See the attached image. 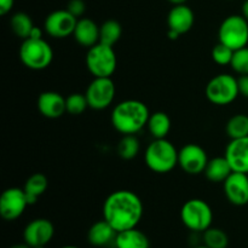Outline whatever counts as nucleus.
I'll return each mask as SVG.
<instances>
[{
    "instance_id": "nucleus-12",
    "label": "nucleus",
    "mask_w": 248,
    "mask_h": 248,
    "mask_svg": "<svg viewBox=\"0 0 248 248\" xmlns=\"http://www.w3.org/2000/svg\"><path fill=\"white\" fill-rule=\"evenodd\" d=\"M78 18L73 16L67 9L56 10L47 15L44 22V29L50 36L55 39H64L73 35Z\"/></svg>"
},
{
    "instance_id": "nucleus-1",
    "label": "nucleus",
    "mask_w": 248,
    "mask_h": 248,
    "mask_svg": "<svg viewBox=\"0 0 248 248\" xmlns=\"http://www.w3.org/2000/svg\"><path fill=\"white\" fill-rule=\"evenodd\" d=\"M103 219L116 232L137 228L143 217V203L137 194L131 190H116L104 200Z\"/></svg>"
},
{
    "instance_id": "nucleus-2",
    "label": "nucleus",
    "mask_w": 248,
    "mask_h": 248,
    "mask_svg": "<svg viewBox=\"0 0 248 248\" xmlns=\"http://www.w3.org/2000/svg\"><path fill=\"white\" fill-rule=\"evenodd\" d=\"M150 111L147 104L138 99H126L114 107L110 115L113 127L121 135H136L145 127Z\"/></svg>"
},
{
    "instance_id": "nucleus-9",
    "label": "nucleus",
    "mask_w": 248,
    "mask_h": 248,
    "mask_svg": "<svg viewBox=\"0 0 248 248\" xmlns=\"http://www.w3.org/2000/svg\"><path fill=\"white\" fill-rule=\"evenodd\" d=\"M116 87L111 78H93L87 86L85 96L90 108L94 110H103L110 107L114 102Z\"/></svg>"
},
{
    "instance_id": "nucleus-33",
    "label": "nucleus",
    "mask_w": 248,
    "mask_h": 248,
    "mask_svg": "<svg viewBox=\"0 0 248 248\" xmlns=\"http://www.w3.org/2000/svg\"><path fill=\"white\" fill-rule=\"evenodd\" d=\"M237 82H239L240 94L245 98H248V75H240V78H237Z\"/></svg>"
},
{
    "instance_id": "nucleus-10",
    "label": "nucleus",
    "mask_w": 248,
    "mask_h": 248,
    "mask_svg": "<svg viewBox=\"0 0 248 248\" xmlns=\"http://www.w3.org/2000/svg\"><path fill=\"white\" fill-rule=\"evenodd\" d=\"M208 160L206 150L195 143H189L178 150V166L188 174L196 176L205 172Z\"/></svg>"
},
{
    "instance_id": "nucleus-23",
    "label": "nucleus",
    "mask_w": 248,
    "mask_h": 248,
    "mask_svg": "<svg viewBox=\"0 0 248 248\" xmlns=\"http://www.w3.org/2000/svg\"><path fill=\"white\" fill-rule=\"evenodd\" d=\"M147 127L154 140L166 138L171 130V119L165 111H155L150 114Z\"/></svg>"
},
{
    "instance_id": "nucleus-7",
    "label": "nucleus",
    "mask_w": 248,
    "mask_h": 248,
    "mask_svg": "<svg viewBox=\"0 0 248 248\" xmlns=\"http://www.w3.org/2000/svg\"><path fill=\"white\" fill-rule=\"evenodd\" d=\"M206 97L215 106H228L240 94L239 82L232 74H218L206 85Z\"/></svg>"
},
{
    "instance_id": "nucleus-11",
    "label": "nucleus",
    "mask_w": 248,
    "mask_h": 248,
    "mask_svg": "<svg viewBox=\"0 0 248 248\" xmlns=\"http://www.w3.org/2000/svg\"><path fill=\"white\" fill-rule=\"evenodd\" d=\"M27 206L29 203L23 189L9 188L0 196V216L7 222L18 219Z\"/></svg>"
},
{
    "instance_id": "nucleus-39",
    "label": "nucleus",
    "mask_w": 248,
    "mask_h": 248,
    "mask_svg": "<svg viewBox=\"0 0 248 248\" xmlns=\"http://www.w3.org/2000/svg\"><path fill=\"white\" fill-rule=\"evenodd\" d=\"M172 5H181V4H186V0H169Z\"/></svg>"
},
{
    "instance_id": "nucleus-5",
    "label": "nucleus",
    "mask_w": 248,
    "mask_h": 248,
    "mask_svg": "<svg viewBox=\"0 0 248 248\" xmlns=\"http://www.w3.org/2000/svg\"><path fill=\"white\" fill-rule=\"evenodd\" d=\"M181 220L191 232L202 234L205 230L212 227L213 211L205 200L191 199L182 206Z\"/></svg>"
},
{
    "instance_id": "nucleus-16",
    "label": "nucleus",
    "mask_w": 248,
    "mask_h": 248,
    "mask_svg": "<svg viewBox=\"0 0 248 248\" xmlns=\"http://www.w3.org/2000/svg\"><path fill=\"white\" fill-rule=\"evenodd\" d=\"M194 22H195L194 11L186 4L173 5L167 16L169 31H176L179 35L188 33L193 28Z\"/></svg>"
},
{
    "instance_id": "nucleus-32",
    "label": "nucleus",
    "mask_w": 248,
    "mask_h": 248,
    "mask_svg": "<svg viewBox=\"0 0 248 248\" xmlns=\"http://www.w3.org/2000/svg\"><path fill=\"white\" fill-rule=\"evenodd\" d=\"M65 9L70 12L74 17H77L78 19L85 14L86 11V4H85L84 0H69V2L67 4Z\"/></svg>"
},
{
    "instance_id": "nucleus-31",
    "label": "nucleus",
    "mask_w": 248,
    "mask_h": 248,
    "mask_svg": "<svg viewBox=\"0 0 248 248\" xmlns=\"http://www.w3.org/2000/svg\"><path fill=\"white\" fill-rule=\"evenodd\" d=\"M234 56V50L222 43H218L212 50V60L219 65H230Z\"/></svg>"
},
{
    "instance_id": "nucleus-20",
    "label": "nucleus",
    "mask_w": 248,
    "mask_h": 248,
    "mask_svg": "<svg viewBox=\"0 0 248 248\" xmlns=\"http://www.w3.org/2000/svg\"><path fill=\"white\" fill-rule=\"evenodd\" d=\"M115 248H150V241L147 235L137 228L119 232L116 234Z\"/></svg>"
},
{
    "instance_id": "nucleus-17",
    "label": "nucleus",
    "mask_w": 248,
    "mask_h": 248,
    "mask_svg": "<svg viewBox=\"0 0 248 248\" xmlns=\"http://www.w3.org/2000/svg\"><path fill=\"white\" fill-rule=\"evenodd\" d=\"M38 109L41 115L47 119L61 118L67 113L65 108V98L61 93L55 91L43 92L38 97Z\"/></svg>"
},
{
    "instance_id": "nucleus-4",
    "label": "nucleus",
    "mask_w": 248,
    "mask_h": 248,
    "mask_svg": "<svg viewBox=\"0 0 248 248\" xmlns=\"http://www.w3.org/2000/svg\"><path fill=\"white\" fill-rule=\"evenodd\" d=\"M19 60L24 67L31 70L46 69L53 60V51L50 44L41 39H24L19 46Z\"/></svg>"
},
{
    "instance_id": "nucleus-22",
    "label": "nucleus",
    "mask_w": 248,
    "mask_h": 248,
    "mask_svg": "<svg viewBox=\"0 0 248 248\" xmlns=\"http://www.w3.org/2000/svg\"><path fill=\"white\" fill-rule=\"evenodd\" d=\"M48 188V181L45 174L34 173L26 181L23 186L29 205H34Z\"/></svg>"
},
{
    "instance_id": "nucleus-29",
    "label": "nucleus",
    "mask_w": 248,
    "mask_h": 248,
    "mask_svg": "<svg viewBox=\"0 0 248 248\" xmlns=\"http://www.w3.org/2000/svg\"><path fill=\"white\" fill-rule=\"evenodd\" d=\"M89 107L85 93H72L65 98V108L70 115H81Z\"/></svg>"
},
{
    "instance_id": "nucleus-6",
    "label": "nucleus",
    "mask_w": 248,
    "mask_h": 248,
    "mask_svg": "<svg viewBox=\"0 0 248 248\" xmlns=\"http://www.w3.org/2000/svg\"><path fill=\"white\" fill-rule=\"evenodd\" d=\"M118 65V58L113 46L96 44L89 48L86 67L93 78H111Z\"/></svg>"
},
{
    "instance_id": "nucleus-14",
    "label": "nucleus",
    "mask_w": 248,
    "mask_h": 248,
    "mask_svg": "<svg viewBox=\"0 0 248 248\" xmlns=\"http://www.w3.org/2000/svg\"><path fill=\"white\" fill-rule=\"evenodd\" d=\"M227 200L234 206H245L248 203V174L232 172L223 183Z\"/></svg>"
},
{
    "instance_id": "nucleus-8",
    "label": "nucleus",
    "mask_w": 248,
    "mask_h": 248,
    "mask_svg": "<svg viewBox=\"0 0 248 248\" xmlns=\"http://www.w3.org/2000/svg\"><path fill=\"white\" fill-rule=\"evenodd\" d=\"M219 43L236 51L248 44V21L242 15L228 16L218 29Z\"/></svg>"
},
{
    "instance_id": "nucleus-15",
    "label": "nucleus",
    "mask_w": 248,
    "mask_h": 248,
    "mask_svg": "<svg viewBox=\"0 0 248 248\" xmlns=\"http://www.w3.org/2000/svg\"><path fill=\"white\" fill-rule=\"evenodd\" d=\"M224 156L229 161L232 171L248 174V137L230 140Z\"/></svg>"
},
{
    "instance_id": "nucleus-42",
    "label": "nucleus",
    "mask_w": 248,
    "mask_h": 248,
    "mask_svg": "<svg viewBox=\"0 0 248 248\" xmlns=\"http://www.w3.org/2000/svg\"><path fill=\"white\" fill-rule=\"evenodd\" d=\"M33 248H46V246H38V247H33Z\"/></svg>"
},
{
    "instance_id": "nucleus-38",
    "label": "nucleus",
    "mask_w": 248,
    "mask_h": 248,
    "mask_svg": "<svg viewBox=\"0 0 248 248\" xmlns=\"http://www.w3.org/2000/svg\"><path fill=\"white\" fill-rule=\"evenodd\" d=\"M169 36H170V39H172V40H176V39H178L179 34H177L176 31H169Z\"/></svg>"
},
{
    "instance_id": "nucleus-21",
    "label": "nucleus",
    "mask_w": 248,
    "mask_h": 248,
    "mask_svg": "<svg viewBox=\"0 0 248 248\" xmlns=\"http://www.w3.org/2000/svg\"><path fill=\"white\" fill-rule=\"evenodd\" d=\"M232 169L225 156H217L208 160L205 169V176L212 183H224L228 177L232 173Z\"/></svg>"
},
{
    "instance_id": "nucleus-35",
    "label": "nucleus",
    "mask_w": 248,
    "mask_h": 248,
    "mask_svg": "<svg viewBox=\"0 0 248 248\" xmlns=\"http://www.w3.org/2000/svg\"><path fill=\"white\" fill-rule=\"evenodd\" d=\"M29 38L31 39H41L43 38V31H41L39 27L34 26V28L31 29V34H29Z\"/></svg>"
},
{
    "instance_id": "nucleus-41",
    "label": "nucleus",
    "mask_w": 248,
    "mask_h": 248,
    "mask_svg": "<svg viewBox=\"0 0 248 248\" xmlns=\"http://www.w3.org/2000/svg\"><path fill=\"white\" fill-rule=\"evenodd\" d=\"M60 248H79V247H77V246H70V245H68V246H62V247H60Z\"/></svg>"
},
{
    "instance_id": "nucleus-24",
    "label": "nucleus",
    "mask_w": 248,
    "mask_h": 248,
    "mask_svg": "<svg viewBox=\"0 0 248 248\" xmlns=\"http://www.w3.org/2000/svg\"><path fill=\"white\" fill-rule=\"evenodd\" d=\"M123 35V27L115 19H108L99 26V43L113 46L120 40Z\"/></svg>"
},
{
    "instance_id": "nucleus-25",
    "label": "nucleus",
    "mask_w": 248,
    "mask_h": 248,
    "mask_svg": "<svg viewBox=\"0 0 248 248\" xmlns=\"http://www.w3.org/2000/svg\"><path fill=\"white\" fill-rule=\"evenodd\" d=\"M227 135L230 140L248 137V115L246 114H236L228 120L225 126Z\"/></svg>"
},
{
    "instance_id": "nucleus-19",
    "label": "nucleus",
    "mask_w": 248,
    "mask_h": 248,
    "mask_svg": "<svg viewBox=\"0 0 248 248\" xmlns=\"http://www.w3.org/2000/svg\"><path fill=\"white\" fill-rule=\"evenodd\" d=\"M118 232L107 220L102 219L93 223L87 232V240L93 247H107L115 241Z\"/></svg>"
},
{
    "instance_id": "nucleus-18",
    "label": "nucleus",
    "mask_w": 248,
    "mask_h": 248,
    "mask_svg": "<svg viewBox=\"0 0 248 248\" xmlns=\"http://www.w3.org/2000/svg\"><path fill=\"white\" fill-rule=\"evenodd\" d=\"M73 36L79 45L90 48L99 43V26L91 18H79Z\"/></svg>"
},
{
    "instance_id": "nucleus-26",
    "label": "nucleus",
    "mask_w": 248,
    "mask_h": 248,
    "mask_svg": "<svg viewBox=\"0 0 248 248\" xmlns=\"http://www.w3.org/2000/svg\"><path fill=\"white\" fill-rule=\"evenodd\" d=\"M10 27L12 31L21 39H28L31 29L34 28V23L31 21V16L27 15L26 12H16L12 15L10 19Z\"/></svg>"
},
{
    "instance_id": "nucleus-27",
    "label": "nucleus",
    "mask_w": 248,
    "mask_h": 248,
    "mask_svg": "<svg viewBox=\"0 0 248 248\" xmlns=\"http://www.w3.org/2000/svg\"><path fill=\"white\" fill-rule=\"evenodd\" d=\"M140 150V143L136 135H125L118 144V154L124 160H132Z\"/></svg>"
},
{
    "instance_id": "nucleus-36",
    "label": "nucleus",
    "mask_w": 248,
    "mask_h": 248,
    "mask_svg": "<svg viewBox=\"0 0 248 248\" xmlns=\"http://www.w3.org/2000/svg\"><path fill=\"white\" fill-rule=\"evenodd\" d=\"M242 16L248 21V0H246L242 5Z\"/></svg>"
},
{
    "instance_id": "nucleus-28",
    "label": "nucleus",
    "mask_w": 248,
    "mask_h": 248,
    "mask_svg": "<svg viewBox=\"0 0 248 248\" xmlns=\"http://www.w3.org/2000/svg\"><path fill=\"white\" fill-rule=\"evenodd\" d=\"M202 244L210 248H227L229 237L224 230L211 227L202 232Z\"/></svg>"
},
{
    "instance_id": "nucleus-13",
    "label": "nucleus",
    "mask_w": 248,
    "mask_h": 248,
    "mask_svg": "<svg viewBox=\"0 0 248 248\" xmlns=\"http://www.w3.org/2000/svg\"><path fill=\"white\" fill-rule=\"evenodd\" d=\"M55 235V227L46 218H36L29 222L23 230V241L31 248L46 246Z\"/></svg>"
},
{
    "instance_id": "nucleus-37",
    "label": "nucleus",
    "mask_w": 248,
    "mask_h": 248,
    "mask_svg": "<svg viewBox=\"0 0 248 248\" xmlns=\"http://www.w3.org/2000/svg\"><path fill=\"white\" fill-rule=\"evenodd\" d=\"M10 248H31V246H29V245H27L26 242H22V244H16V245H12L11 247Z\"/></svg>"
},
{
    "instance_id": "nucleus-3",
    "label": "nucleus",
    "mask_w": 248,
    "mask_h": 248,
    "mask_svg": "<svg viewBox=\"0 0 248 248\" xmlns=\"http://www.w3.org/2000/svg\"><path fill=\"white\" fill-rule=\"evenodd\" d=\"M144 161L150 171L159 174L169 173L178 165V150L166 138L154 140L147 147Z\"/></svg>"
},
{
    "instance_id": "nucleus-40",
    "label": "nucleus",
    "mask_w": 248,
    "mask_h": 248,
    "mask_svg": "<svg viewBox=\"0 0 248 248\" xmlns=\"http://www.w3.org/2000/svg\"><path fill=\"white\" fill-rule=\"evenodd\" d=\"M193 248H210V247H207L206 246V245H198V246H194Z\"/></svg>"
},
{
    "instance_id": "nucleus-30",
    "label": "nucleus",
    "mask_w": 248,
    "mask_h": 248,
    "mask_svg": "<svg viewBox=\"0 0 248 248\" xmlns=\"http://www.w3.org/2000/svg\"><path fill=\"white\" fill-rule=\"evenodd\" d=\"M230 67L232 68L235 73L240 75H248V47L239 48L234 51Z\"/></svg>"
},
{
    "instance_id": "nucleus-34",
    "label": "nucleus",
    "mask_w": 248,
    "mask_h": 248,
    "mask_svg": "<svg viewBox=\"0 0 248 248\" xmlns=\"http://www.w3.org/2000/svg\"><path fill=\"white\" fill-rule=\"evenodd\" d=\"M15 0H0V15L5 16L12 10Z\"/></svg>"
}]
</instances>
